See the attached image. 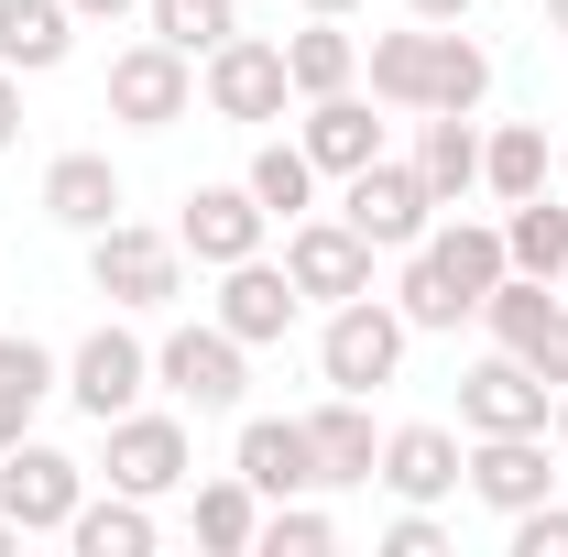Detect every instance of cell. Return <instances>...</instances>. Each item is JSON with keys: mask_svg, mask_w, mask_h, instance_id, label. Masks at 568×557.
Segmentation results:
<instances>
[{"mask_svg": "<svg viewBox=\"0 0 568 557\" xmlns=\"http://www.w3.org/2000/svg\"><path fill=\"white\" fill-rule=\"evenodd\" d=\"M536 372H547V394H568V295L547 306V328H536V350H525Z\"/></svg>", "mask_w": 568, "mask_h": 557, "instance_id": "38", "label": "cell"}, {"mask_svg": "<svg viewBox=\"0 0 568 557\" xmlns=\"http://www.w3.org/2000/svg\"><path fill=\"white\" fill-rule=\"evenodd\" d=\"M459 470H470V448H459V437H448V426H394V437H383V459H372V482L394 492V503H448V492H459Z\"/></svg>", "mask_w": 568, "mask_h": 557, "instance_id": "16", "label": "cell"}, {"mask_svg": "<svg viewBox=\"0 0 568 557\" xmlns=\"http://www.w3.org/2000/svg\"><path fill=\"white\" fill-rule=\"evenodd\" d=\"M470 503H493L503 525L525 514V503H547L558 470H547V426H525V437H470V470H459Z\"/></svg>", "mask_w": 568, "mask_h": 557, "instance_id": "13", "label": "cell"}, {"mask_svg": "<svg viewBox=\"0 0 568 557\" xmlns=\"http://www.w3.org/2000/svg\"><path fill=\"white\" fill-rule=\"evenodd\" d=\"M153 383L175 394V405H197V416H241V394H252V350L230 340V328H175V340L153 350Z\"/></svg>", "mask_w": 568, "mask_h": 557, "instance_id": "7", "label": "cell"}, {"mask_svg": "<svg viewBox=\"0 0 568 557\" xmlns=\"http://www.w3.org/2000/svg\"><path fill=\"white\" fill-rule=\"evenodd\" d=\"M306 437H317V492L372 482V459H383V437H372V394H328V405L306 416Z\"/></svg>", "mask_w": 568, "mask_h": 557, "instance_id": "18", "label": "cell"}, {"mask_svg": "<svg viewBox=\"0 0 568 557\" xmlns=\"http://www.w3.org/2000/svg\"><path fill=\"white\" fill-rule=\"evenodd\" d=\"M405 306H383V295H351V306H328V328H317V372H328V394H383L394 372H405Z\"/></svg>", "mask_w": 568, "mask_h": 557, "instance_id": "2", "label": "cell"}, {"mask_svg": "<svg viewBox=\"0 0 568 557\" xmlns=\"http://www.w3.org/2000/svg\"><path fill=\"white\" fill-rule=\"evenodd\" d=\"M306 11H361V0H306Z\"/></svg>", "mask_w": 568, "mask_h": 557, "instance_id": "45", "label": "cell"}, {"mask_svg": "<svg viewBox=\"0 0 568 557\" xmlns=\"http://www.w3.org/2000/svg\"><path fill=\"white\" fill-rule=\"evenodd\" d=\"M230 470L263 492V503L317 492V437H306V416H241V437H230Z\"/></svg>", "mask_w": 568, "mask_h": 557, "instance_id": "14", "label": "cell"}, {"mask_svg": "<svg viewBox=\"0 0 568 557\" xmlns=\"http://www.w3.org/2000/svg\"><path fill=\"white\" fill-rule=\"evenodd\" d=\"M77 55V11L67 0H0V67L11 77H55Z\"/></svg>", "mask_w": 568, "mask_h": 557, "instance_id": "21", "label": "cell"}, {"mask_svg": "<svg viewBox=\"0 0 568 557\" xmlns=\"http://www.w3.org/2000/svg\"><path fill=\"white\" fill-rule=\"evenodd\" d=\"M372 263H383V252H372L339 209H328V219H317V209L284 219V274H295L306 306H351V295H372Z\"/></svg>", "mask_w": 568, "mask_h": 557, "instance_id": "6", "label": "cell"}, {"mask_svg": "<svg viewBox=\"0 0 568 557\" xmlns=\"http://www.w3.org/2000/svg\"><path fill=\"white\" fill-rule=\"evenodd\" d=\"M547 33H558V44H568V0H547Z\"/></svg>", "mask_w": 568, "mask_h": 557, "instance_id": "43", "label": "cell"}, {"mask_svg": "<svg viewBox=\"0 0 568 557\" xmlns=\"http://www.w3.org/2000/svg\"><path fill=\"white\" fill-rule=\"evenodd\" d=\"M0 547H22V525H11V514H0Z\"/></svg>", "mask_w": 568, "mask_h": 557, "instance_id": "44", "label": "cell"}, {"mask_svg": "<svg viewBox=\"0 0 568 557\" xmlns=\"http://www.w3.org/2000/svg\"><path fill=\"white\" fill-rule=\"evenodd\" d=\"M186 459H197V448H186V416H153V405L110 416V492H142V503H164V492L197 482Z\"/></svg>", "mask_w": 568, "mask_h": 557, "instance_id": "11", "label": "cell"}, {"mask_svg": "<svg viewBox=\"0 0 568 557\" xmlns=\"http://www.w3.org/2000/svg\"><path fill=\"white\" fill-rule=\"evenodd\" d=\"M11 142H22V77L0 67V153H11Z\"/></svg>", "mask_w": 568, "mask_h": 557, "instance_id": "39", "label": "cell"}, {"mask_svg": "<svg viewBox=\"0 0 568 557\" xmlns=\"http://www.w3.org/2000/svg\"><path fill=\"white\" fill-rule=\"evenodd\" d=\"M547 437H558V448H568V394H558V405H547Z\"/></svg>", "mask_w": 568, "mask_h": 557, "instance_id": "42", "label": "cell"}, {"mask_svg": "<svg viewBox=\"0 0 568 557\" xmlns=\"http://www.w3.org/2000/svg\"><path fill=\"white\" fill-rule=\"evenodd\" d=\"M252 536H263V492L241 482V470L197 482V547H219V557H252Z\"/></svg>", "mask_w": 568, "mask_h": 557, "instance_id": "29", "label": "cell"}, {"mask_svg": "<svg viewBox=\"0 0 568 557\" xmlns=\"http://www.w3.org/2000/svg\"><path fill=\"white\" fill-rule=\"evenodd\" d=\"M295 306H306V295H295L284 263H263V252H252V263H219V328L241 350H274L284 328H295Z\"/></svg>", "mask_w": 568, "mask_h": 557, "instance_id": "15", "label": "cell"}, {"mask_svg": "<svg viewBox=\"0 0 568 557\" xmlns=\"http://www.w3.org/2000/svg\"><path fill=\"white\" fill-rule=\"evenodd\" d=\"M263 230H274V219H263V198H252V186H186V209H175V241H186V263H252V252H263Z\"/></svg>", "mask_w": 568, "mask_h": 557, "instance_id": "12", "label": "cell"}, {"mask_svg": "<svg viewBox=\"0 0 568 557\" xmlns=\"http://www.w3.org/2000/svg\"><path fill=\"white\" fill-rule=\"evenodd\" d=\"M44 394H67V361H55L44 340H0V448H22V437H33Z\"/></svg>", "mask_w": 568, "mask_h": 557, "instance_id": "23", "label": "cell"}, {"mask_svg": "<svg viewBox=\"0 0 568 557\" xmlns=\"http://www.w3.org/2000/svg\"><path fill=\"white\" fill-rule=\"evenodd\" d=\"M77 503H88V459L44 448V437L0 448V514H11L22 536H67V525H77Z\"/></svg>", "mask_w": 568, "mask_h": 557, "instance_id": "8", "label": "cell"}, {"mask_svg": "<svg viewBox=\"0 0 568 557\" xmlns=\"http://www.w3.org/2000/svg\"><path fill=\"white\" fill-rule=\"evenodd\" d=\"M295 142H306V164H317V175H361V164L383 153V121H372V99H361V88H328V99H306Z\"/></svg>", "mask_w": 568, "mask_h": 557, "instance_id": "17", "label": "cell"}, {"mask_svg": "<svg viewBox=\"0 0 568 557\" xmlns=\"http://www.w3.org/2000/svg\"><path fill=\"white\" fill-rule=\"evenodd\" d=\"M547 372L525 361V350H481L470 372H459V426L470 437H525V426H547Z\"/></svg>", "mask_w": 568, "mask_h": 557, "instance_id": "9", "label": "cell"}, {"mask_svg": "<svg viewBox=\"0 0 568 557\" xmlns=\"http://www.w3.org/2000/svg\"><path fill=\"white\" fill-rule=\"evenodd\" d=\"M383 557H448V536H437V503H405V514L383 525Z\"/></svg>", "mask_w": 568, "mask_h": 557, "instance_id": "37", "label": "cell"}, {"mask_svg": "<svg viewBox=\"0 0 568 557\" xmlns=\"http://www.w3.org/2000/svg\"><path fill=\"white\" fill-rule=\"evenodd\" d=\"M416 252L437 263V274H448V295H459L470 317H481V295L514 274V263H503V230H493V219H448V230H426Z\"/></svg>", "mask_w": 568, "mask_h": 557, "instance_id": "19", "label": "cell"}, {"mask_svg": "<svg viewBox=\"0 0 568 557\" xmlns=\"http://www.w3.org/2000/svg\"><path fill=\"white\" fill-rule=\"evenodd\" d=\"M503 263L536 274V284L568 274V209H558V198H514V219H503Z\"/></svg>", "mask_w": 568, "mask_h": 557, "instance_id": "28", "label": "cell"}, {"mask_svg": "<svg viewBox=\"0 0 568 557\" xmlns=\"http://www.w3.org/2000/svg\"><path fill=\"white\" fill-rule=\"evenodd\" d=\"M493 99V44L481 33H459V22H437V77H426V110H481Z\"/></svg>", "mask_w": 568, "mask_h": 557, "instance_id": "30", "label": "cell"}, {"mask_svg": "<svg viewBox=\"0 0 568 557\" xmlns=\"http://www.w3.org/2000/svg\"><path fill=\"white\" fill-rule=\"evenodd\" d=\"M197 99H209L230 132H263V121H284V99H295L284 44H263V33H230L219 55H197Z\"/></svg>", "mask_w": 568, "mask_h": 557, "instance_id": "4", "label": "cell"}, {"mask_svg": "<svg viewBox=\"0 0 568 557\" xmlns=\"http://www.w3.org/2000/svg\"><path fill=\"white\" fill-rule=\"evenodd\" d=\"M405 164L426 175V198H437V209H459V198L481 186V132H470V110H426V132H416Z\"/></svg>", "mask_w": 568, "mask_h": 557, "instance_id": "22", "label": "cell"}, {"mask_svg": "<svg viewBox=\"0 0 568 557\" xmlns=\"http://www.w3.org/2000/svg\"><path fill=\"white\" fill-rule=\"evenodd\" d=\"M547 121H503V132H481V186H493L503 209L514 198H547Z\"/></svg>", "mask_w": 568, "mask_h": 557, "instance_id": "26", "label": "cell"}, {"mask_svg": "<svg viewBox=\"0 0 568 557\" xmlns=\"http://www.w3.org/2000/svg\"><path fill=\"white\" fill-rule=\"evenodd\" d=\"M142 394H153V350H142L132 328H88V340L67 350V405H77L88 426L132 416Z\"/></svg>", "mask_w": 568, "mask_h": 557, "instance_id": "10", "label": "cell"}, {"mask_svg": "<svg viewBox=\"0 0 568 557\" xmlns=\"http://www.w3.org/2000/svg\"><path fill=\"white\" fill-rule=\"evenodd\" d=\"M44 219L55 230H110L121 219V164L110 153H55L44 164Z\"/></svg>", "mask_w": 568, "mask_h": 557, "instance_id": "20", "label": "cell"}, {"mask_svg": "<svg viewBox=\"0 0 568 557\" xmlns=\"http://www.w3.org/2000/svg\"><path fill=\"white\" fill-rule=\"evenodd\" d=\"M153 33H164L175 55H219V44L241 33V0H153Z\"/></svg>", "mask_w": 568, "mask_h": 557, "instance_id": "33", "label": "cell"}, {"mask_svg": "<svg viewBox=\"0 0 568 557\" xmlns=\"http://www.w3.org/2000/svg\"><path fill=\"white\" fill-rule=\"evenodd\" d=\"M88 284L110 306H175L186 295V241L142 230V219H110V230H88Z\"/></svg>", "mask_w": 568, "mask_h": 557, "instance_id": "1", "label": "cell"}, {"mask_svg": "<svg viewBox=\"0 0 568 557\" xmlns=\"http://www.w3.org/2000/svg\"><path fill=\"white\" fill-rule=\"evenodd\" d=\"M186 110H197V55H175L164 33H142V44L110 55V121L121 132H175Z\"/></svg>", "mask_w": 568, "mask_h": 557, "instance_id": "3", "label": "cell"}, {"mask_svg": "<svg viewBox=\"0 0 568 557\" xmlns=\"http://www.w3.org/2000/svg\"><path fill=\"white\" fill-rule=\"evenodd\" d=\"M252 547H263V557H328V547H339V525L295 492V503H263V536H252Z\"/></svg>", "mask_w": 568, "mask_h": 557, "instance_id": "34", "label": "cell"}, {"mask_svg": "<svg viewBox=\"0 0 568 557\" xmlns=\"http://www.w3.org/2000/svg\"><path fill=\"white\" fill-rule=\"evenodd\" d=\"M67 547L77 557H153V503H142V492H110V503L88 492L77 525H67Z\"/></svg>", "mask_w": 568, "mask_h": 557, "instance_id": "27", "label": "cell"}, {"mask_svg": "<svg viewBox=\"0 0 568 557\" xmlns=\"http://www.w3.org/2000/svg\"><path fill=\"white\" fill-rule=\"evenodd\" d=\"M394 306H405V328H459L470 306L448 295V274L426 263V252H405V284H394Z\"/></svg>", "mask_w": 568, "mask_h": 557, "instance_id": "35", "label": "cell"}, {"mask_svg": "<svg viewBox=\"0 0 568 557\" xmlns=\"http://www.w3.org/2000/svg\"><path fill=\"white\" fill-rule=\"evenodd\" d=\"M405 22H470V0H405Z\"/></svg>", "mask_w": 568, "mask_h": 557, "instance_id": "40", "label": "cell"}, {"mask_svg": "<svg viewBox=\"0 0 568 557\" xmlns=\"http://www.w3.org/2000/svg\"><path fill=\"white\" fill-rule=\"evenodd\" d=\"M241 186L263 198V219H306V209H317V164H306V142H263Z\"/></svg>", "mask_w": 568, "mask_h": 557, "instance_id": "31", "label": "cell"}, {"mask_svg": "<svg viewBox=\"0 0 568 557\" xmlns=\"http://www.w3.org/2000/svg\"><path fill=\"white\" fill-rule=\"evenodd\" d=\"M77 22H121V11H132V0H67Z\"/></svg>", "mask_w": 568, "mask_h": 557, "instance_id": "41", "label": "cell"}, {"mask_svg": "<svg viewBox=\"0 0 568 557\" xmlns=\"http://www.w3.org/2000/svg\"><path fill=\"white\" fill-rule=\"evenodd\" d=\"M284 77H295V99H328V88H361V44L339 33V11H306V33L284 44Z\"/></svg>", "mask_w": 568, "mask_h": 557, "instance_id": "25", "label": "cell"}, {"mask_svg": "<svg viewBox=\"0 0 568 557\" xmlns=\"http://www.w3.org/2000/svg\"><path fill=\"white\" fill-rule=\"evenodd\" d=\"M514 557H568V503H558V492L514 514Z\"/></svg>", "mask_w": 568, "mask_h": 557, "instance_id": "36", "label": "cell"}, {"mask_svg": "<svg viewBox=\"0 0 568 557\" xmlns=\"http://www.w3.org/2000/svg\"><path fill=\"white\" fill-rule=\"evenodd\" d=\"M372 99L383 110H426V77H437V22H405V33H372Z\"/></svg>", "mask_w": 568, "mask_h": 557, "instance_id": "24", "label": "cell"}, {"mask_svg": "<svg viewBox=\"0 0 568 557\" xmlns=\"http://www.w3.org/2000/svg\"><path fill=\"white\" fill-rule=\"evenodd\" d=\"M547 306H558V284H536V274H503L493 295H481V328H493V350H536Z\"/></svg>", "mask_w": 568, "mask_h": 557, "instance_id": "32", "label": "cell"}, {"mask_svg": "<svg viewBox=\"0 0 568 557\" xmlns=\"http://www.w3.org/2000/svg\"><path fill=\"white\" fill-rule=\"evenodd\" d=\"M339 219H351L372 252H416L426 230H437V198H426V175H416V164L372 153L361 175H339Z\"/></svg>", "mask_w": 568, "mask_h": 557, "instance_id": "5", "label": "cell"}]
</instances>
